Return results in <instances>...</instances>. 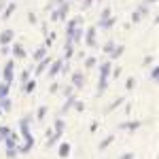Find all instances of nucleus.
Returning <instances> with one entry per match:
<instances>
[{
    "label": "nucleus",
    "mask_w": 159,
    "mask_h": 159,
    "mask_svg": "<svg viewBox=\"0 0 159 159\" xmlns=\"http://www.w3.org/2000/svg\"><path fill=\"white\" fill-rule=\"evenodd\" d=\"M93 4V0H83V4H81V9H89Z\"/></svg>",
    "instance_id": "nucleus-42"
},
{
    "label": "nucleus",
    "mask_w": 159,
    "mask_h": 159,
    "mask_svg": "<svg viewBox=\"0 0 159 159\" xmlns=\"http://www.w3.org/2000/svg\"><path fill=\"white\" fill-rule=\"evenodd\" d=\"M36 64H38V66H36V72H34V74H45V70L49 68V64H51V57L47 55V57H43V60L36 61Z\"/></svg>",
    "instance_id": "nucleus-11"
},
{
    "label": "nucleus",
    "mask_w": 159,
    "mask_h": 159,
    "mask_svg": "<svg viewBox=\"0 0 159 159\" xmlns=\"http://www.w3.org/2000/svg\"><path fill=\"white\" fill-rule=\"evenodd\" d=\"M74 91H76V89H74L72 85H66V87H64V96H66V98H68V96H72Z\"/></svg>",
    "instance_id": "nucleus-35"
},
{
    "label": "nucleus",
    "mask_w": 159,
    "mask_h": 159,
    "mask_svg": "<svg viewBox=\"0 0 159 159\" xmlns=\"http://www.w3.org/2000/svg\"><path fill=\"white\" fill-rule=\"evenodd\" d=\"M81 24H83V17H74V19H70L68 25H66V36H70V34H72V30L76 28V25H81Z\"/></svg>",
    "instance_id": "nucleus-12"
},
{
    "label": "nucleus",
    "mask_w": 159,
    "mask_h": 159,
    "mask_svg": "<svg viewBox=\"0 0 159 159\" xmlns=\"http://www.w3.org/2000/svg\"><path fill=\"white\" fill-rule=\"evenodd\" d=\"M132 21H134V24H138V21H140V13H138V11L132 13Z\"/></svg>",
    "instance_id": "nucleus-40"
},
{
    "label": "nucleus",
    "mask_w": 159,
    "mask_h": 159,
    "mask_svg": "<svg viewBox=\"0 0 159 159\" xmlns=\"http://www.w3.org/2000/svg\"><path fill=\"white\" fill-rule=\"evenodd\" d=\"M21 89H24V93H34V89H36V81H34V79H28L24 85H21Z\"/></svg>",
    "instance_id": "nucleus-16"
},
{
    "label": "nucleus",
    "mask_w": 159,
    "mask_h": 159,
    "mask_svg": "<svg viewBox=\"0 0 159 159\" xmlns=\"http://www.w3.org/2000/svg\"><path fill=\"white\" fill-rule=\"evenodd\" d=\"M96 66H98V60H96V57H87L85 60V68L87 70H91V68H96Z\"/></svg>",
    "instance_id": "nucleus-28"
},
{
    "label": "nucleus",
    "mask_w": 159,
    "mask_h": 159,
    "mask_svg": "<svg viewBox=\"0 0 159 159\" xmlns=\"http://www.w3.org/2000/svg\"><path fill=\"white\" fill-rule=\"evenodd\" d=\"M110 13H112V11H110V7H106L104 11L100 13V21H102V19H106V17H110Z\"/></svg>",
    "instance_id": "nucleus-36"
},
{
    "label": "nucleus",
    "mask_w": 159,
    "mask_h": 159,
    "mask_svg": "<svg viewBox=\"0 0 159 159\" xmlns=\"http://www.w3.org/2000/svg\"><path fill=\"white\" fill-rule=\"evenodd\" d=\"M123 53H125V47H123V45H115V49L110 51V60H117V57H121Z\"/></svg>",
    "instance_id": "nucleus-19"
},
{
    "label": "nucleus",
    "mask_w": 159,
    "mask_h": 159,
    "mask_svg": "<svg viewBox=\"0 0 159 159\" xmlns=\"http://www.w3.org/2000/svg\"><path fill=\"white\" fill-rule=\"evenodd\" d=\"M110 74H112L115 79H119V76H121V68H119V66H117V68H110Z\"/></svg>",
    "instance_id": "nucleus-38"
},
{
    "label": "nucleus",
    "mask_w": 159,
    "mask_h": 159,
    "mask_svg": "<svg viewBox=\"0 0 159 159\" xmlns=\"http://www.w3.org/2000/svg\"><path fill=\"white\" fill-rule=\"evenodd\" d=\"M115 24H117V19L110 15V17H106V19H102V21H100V30H110Z\"/></svg>",
    "instance_id": "nucleus-17"
},
{
    "label": "nucleus",
    "mask_w": 159,
    "mask_h": 159,
    "mask_svg": "<svg viewBox=\"0 0 159 159\" xmlns=\"http://www.w3.org/2000/svg\"><path fill=\"white\" fill-rule=\"evenodd\" d=\"M140 125H142L140 121H125V123H121V125H119V129H127V132H136V129H138Z\"/></svg>",
    "instance_id": "nucleus-13"
},
{
    "label": "nucleus",
    "mask_w": 159,
    "mask_h": 159,
    "mask_svg": "<svg viewBox=\"0 0 159 159\" xmlns=\"http://www.w3.org/2000/svg\"><path fill=\"white\" fill-rule=\"evenodd\" d=\"M121 104H123V98H117L112 104H110V106H106V110H104V112H112V110L117 108V106H121Z\"/></svg>",
    "instance_id": "nucleus-27"
},
{
    "label": "nucleus",
    "mask_w": 159,
    "mask_h": 159,
    "mask_svg": "<svg viewBox=\"0 0 159 159\" xmlns=\"http://www.w3.org/2000/svg\"><path fill=\"white\" fill-rule=\"evenodd\" d=\"M96 34H98V28H96V25L87 28V32H85V45H87V47H98Z\"/></svg>",
    "instance_id": "nucleus-4"
},
{
    "label": "nucleus",
    "mask_w": 159,
    "mask_h": 159,
    "mask_svg": "<svg viewBox=\"0 0 159 159\" xmlns=\"http://www.w3.org/2000/svg\"><path fill=\"white\" fill-rule=\"evenodd\" d=\"M70 151H72V148H70L68 142H61L60 148H57V155H60L61 159H66V157H70Z\"/></svg>",
    "instance_id": "nucleus-14"
},
{
    "label": "nucleus",
    "mask_w": 159,
    "mask_h": 159,
    "mask_svg": "<svg viewBox=\"0 0 159 159\" xmlns=\"http://www.w3.org/2000/svg\"><path fill=\"white\" fill-rule=\"evenodd\" d=\"M64 129H66V121H64V119H57V121L53 123V134H57V136H61L64 134Z\"/></svg>",
    "instance_id": "nucleus-15"
},
{
    "label": "nucleus",
    "mask_w": 159,
    "mask_h": 159,
    "mask_svg": "<svg viewBox=\"0 0 159 159\" xmlns=\"http://www.w3.org/2000/svg\"><path fill=\"white\" fill-rule=\"evenodd\" d=\"M138 13H140V17H144V15H148V4L144 2V4H140V9H138Z\"/></svg>",
    "instance_id": "nucleus-33"
},
{
    "label": "nucleus",
    "mask_w": 159,
    "mask_h": 159,
    "mask_svg": "<svg viewBox=\"0 0 159 159\" xmlns=\"http://www.w3.org/2000/svg\"><path fill=\"white\" fill-rule=\"evenodd\" d=\"M43 57H47V47L43 45V47H38L36 51H34V55H32V60L34 61H40Z\"/></svg>",
    "instance_id": "nucleus-20"
},
{
    "label": "nucleus",
    "mask_w": 159,
    "mask_h": 159,
    "mask_svg": "<svg viewBox=\"0 0 159 159\" xmlns=\"http://www.w3.org/2000/svg\"><path fill=\"white\" fill-rule=\"evenodd\" d=\"M15 9H17V4H15V2H13V4H7V7L2 9V13H0V15H2L4 19H9V17L13 15V11H15Z\"/></svg>",
    "instance_id": "nucleus-22"
},
{
    "label": "nucleus",
    "mask_w": 159,
    "mask_h": 159,
    "mask_svg": "<svg viewBox=\"0 0 159 159\" xmlns=\"http://www.w3.org/2000/svg\"><path fill=\"white\" fill-rule=\"evenodd\" d=\"M134 85H136L134 76H129V79H127V81H125V89H127V91H132V89H134Z\"/></svg>",
    "instance_id": "nucleus-32"
},
{
    "label": "nucleus",
    "mask_w": 159,
    "mask_h": 159,
    "mask_svg": "<svg viewBox=\"0 0 159 159\" xmlns=\"http://www.w3.org/2000/svg\"><path fill=\"white\" fill-rule=\"evenodd\" d=\"M11 53L15 55V57H17V60H24V57H28V55H25V49H24V45H21V43H15V45L11 47Z\"/></svg>",
    "instance_id": "nucleus-8"
},
{
    "label": "nucleus",
    "mask_w": 159,
    "mask_h": 159,
    "mask_svg": "<svg viewBox=\"0 0 159 159\" xmlns=\"http://www.w3.org/2000/svg\"><path fill=\"white\" fill-rule=\"evenodd\" d=\"M13 38H15V30H11V28L2 30L0 32V45H11Z\"/></svg>",
    "instance_id": "nucleus-5"
},
{
    "label": "nucleus",
    "mask_w": 159,
    "mask_h": 159,
    "mask_svg": "<svg viewBox=\"0 0 159 159\" xmlns=\"http://www.w3.org/2000/svg\"><path fill=\"white\" fill-rule=\"evenodd\" d=\"M2 9H4V0H0V13H2Z\"/></svg>",
    "instance_id": "nucleus-45"
},
{
    "label": "nucleus",
    "mask_w": 159,
    "mask_h": 159,
    "mask_svg": "<svg viewBox=\"0 0 159 159\" xmlns=\"http://www.w3.org/2000/svg\"><path fill=\"white\" fill-rule=\"evenodd\" d=\"M28 79H30V70H21V74H19V81H21V85H24Z\"/></svg>",
    "instance_id": "nucleus-34"
},
{
    "label": "nucleus",
    "mask_w": 159,
    "mask_h": 159,
    "mask_svg": "<svg viewBox=\"0 0 159 159\" xmlns=\"http://www.w3.org/2000/svg\"><path fill=\"white\" fill-rule=\"evenodd\" d=\"M74 100H76V96H68V98H66V104H64V106H61V110H60V115H66V112H68V110L72 108V104H74Z\"/></svg>",
    "instance_id": "nucleus-18"
},
{
    "label": "nucleus",
    "mask_w": 159,
    "mask_h": 159,
    "mask_svg": "<svg viewBox=\"0 0 159 159\" xmlns=\"http://www.w3.org/2000/svg\"><path fill=\"white\" fill-rule=\"evenodd\" d=\"M119 159H134V155H132V153H125V155H121Z\"/></svg>",
    "instance_id": "nucleus-44"
},
{
    "label": "nucleus",
    "mask_w": 159,
    "mask_h": 159,
    "mask_svg": "<svg viewBox=\"0 0 159 159\" xmlns=\"http://www.w3.org/2000/svg\"><path fill=\"white\" fill-rule=\"evenodd\" d=\"M45 115H47V106H40L38 112H36V119H38V121H43V119H45Z\"/></svg>",
    "instance_id": "nucleus-31"
},
{
    "label": "nucleus",
    "mask_w": 159,
    "mask_h": 159,
    "mask_svg": "<svg viewBox=\"0 0 159 159\" xmlns=\"http://www.w3.org/2000/svg\"><path fill=\"white\" fill-rule=\"evenodd\" d=\"M7 134H11V127H7V125H2V127H0V138L4 140V136H7Z\"/></svg>",
    "instance_id": "nucleus-37"
},
{
    "label": "nucleus",
    "mask_w": 159,
    "mask_h": 159,
    "mask_svg": "<svg viewBox=\"0 0 159 159\" xmlns=\"http://www.w3.org/2000/svg\"><path fill=\"white\" fill-rule=\"evenodd\" d=\"M2 81L7 83V85H11L13 81H15V61L9 60L4 64V72H2Z\"/></svg>",
    "instance_id": "nucleus-3"
},
{
    "label": "nucleus",
    "mask_w": 159,
    "mask_h": 159,
    "mask_svg": "<svg viewBox=\"0 0 159 159\" xmlns=\"http://www.w3.org/2000/svg\"><path fill=\"white\" fill-rule=\"evenodd\" d=\"M112 140H115V136H112V134H110V136H106V138H104V140L100 142V151H104V148H108L110 144H112Z\"/></svg>",
    "instance_id": "nucleus-24"
},
{
    "label": "nucleus",
    "mask_w": 159,
    "mask_h": 159,
    "mask_svg": "<svg viewBox=\"0 0 159 159\" xmlns=\"http://www.w3.org/2000/svg\"><path fill=\"white\" fill-rule=\"evenodd\" d=\"M74 108L79 110V112H83V110H85V106H83V102H79V100H74V104H72Z\"/></svg>",
    "instance_id": "nucleus-39"
},
{
    "label": "nucleus",
    "mask_w": 159,
    "mask_h": 159,
    "mask_svg": "<svg viewBox=\"0 0 159 159\" xmlns=\"http://www.w3.org/2000/svg\"><path fill=\"white\" fill-rule=\"evenodd\" d=\"M0 117H2V108H0Z\"/></svg>",
    "instance_id": "nucleus-47"
},
{
    "label": "nucleus",
    "mask_w": 159,
    "mask_h": 159,
    "mask_svg": "<svg viewBox=\"0 0 159 159\" xmlns=\"http://www.w3.org/2000/svg\"><path fill=\"white\" fill-rule=\"evenodd\" d=\"M147 4H157V0H147Z\"/></svg>",
    "instance_id": "nucleus-46"
},
{
    "label": "nucleus",
    "mask_w": 159,
    "mask_h": 159,
    "mask_svg": "<svg viewBox=\"0 0 159 159\" xmlns=\"http://www.w3.org/2000/svg\"><path fill=\"white\" fill-rule=\"evenodd\" d=\"M9 89H11V85H7L4 81L0 83V100H2V98H7V96H9Z\"/></svg>",
    "instance_id": "nucleus-25"
},
{
    "label": "nucleus",
    "mask_w": 159,
    "mask_h": 159,
    "mask_svg": "<svg viewBox=\"0 0 159 159\" xmlns=\"http://www.w3.org/2000/svg\"><path fill=\"white\" fill-rule=\"evenodd\" d=\"M28 21H30V24H36V15H34L32 11L28 13Z\"/></svg>",
    "instance_id": "nucleus-41"
},
{
    "label": "nucleus",
    "mask_w": 159,
    "mask_h": 159,
    "mask_svg": "<svg viewBox=\"0 0 159 159\" xmlns=\"http://www.w3.org/2000/svg\"><path fill=\"white\" fill-rule=\"evenodd\" d=\"M68 11H70V4H68V0H64V2H57V9H53V11H51V21H61V19H66Z\"/></svg>",
    "instance_id": "nucleus-2"
},
{
    "label": "nucleus",
    "mask_w": 159,
    "mask_h": 159,
    "mask_svg": "<svg viewBox=\"0 0 159 159\" xmlns=\"http://www.w3.org/2000/svg\"><path fill=\"white\" fill-rule=\"evenodd\" d=\"M60 138H61V136L53 134V129H47V142H45V147H47V148L55 147V144H57V140H60Z\"/></svg>",
    "instance_id": "nucleus-10"
},
{
    "label": "nucleus",
    "mask_w": 159,
    "mask_h": 159,
    "mask_svg": "<svg viewBox=\"0 0 159 159\" xmlns=\"http://www.w3.org/2000/svg\"><path fill=\"white\" fill-rule=\"evenodd\" d=\"M102 49H104V53H106V55H110V51L115 49V40H112V38H110V40H106Z\"/></svg>",
    "instance_id": "nucleus-26"
},
{
    "label": "nucleus",
    "mask_w": 159,
    "mask_h": 159,
    "mask_svg": "<svg viewBox=\"0 0 159 159\" xmlns=\"http://www.w3.org/2000/svg\"><path fill=\"white\" fill-rule=\"evenodd\" d=\"M72 55H74V45L70 43V40H68V38H66V47H64V57H66V60H70Z\"/></svg>",
    "instance_id": "nucleus-21"
},
{
    "label": "nucleus",
    "mask_w": 159,
    "mask_h": 159,
    "mask_svg": "<svg viewBox=\"0 0 159 159\" xmlns=\"http://www.w3.org/2000/svg\"><path fill=\"white\" fill-rule=\"evenodd\" d=\"M148 79H151V81H157V79H159V68H157V66H153V68H151Z\"/></svg>",
    "instance_id": "nucleus-30"
},
{
    "label": "nucleus",
    "mask_w": 159,
    "mask_h": 159,
    "mask_svg": "<svg viewBox=\"0 0 159 159\" xmlns=\"http://www.w3.org/2000/svg\"><path fill=\"white\" fill-rule=\"evenodd\" d=\"M2 142L7 144V148H9V147H17V144H19V136H17V134L11 129V134L4 136V140H2Z\"/></svg>",
    "instance_id": "nucleus-9"
},
{
    "label": "nucleus",
    "mask_w": 159,
    "mask_h": 159,
    "mask_svg": "<svg viewBox=\"0 0 159 159\" xmlns=\"http://www.w3.org/2000/svg\"><path fill=\"white\" fill-rule=\"evenodd\" d=\"M61 64H64V60H55V61L51 60L49 68H47V70H49V72H47V74H49L51 79H53V76H57V74L61 72Z\"/></svg>",
    "instance_id": "nucleus-6"
},
{
    "label": "nucleus",
    "mask_w": 159,
    "mask_h": 159,
    "mask_svg": "<svg viewBox=\"0 0 159 159\" xmlns=\"http://www.w3.org/2000/svg\"><path fill=\"white\" fill-rule=\"evenodd\" d=\"M57 89H60V85H57V83H53V85L49 87V91H51V93H55V91H57Z\"/></svg>",
    "instance_id": "nucleus-43"
},
{
    "label": "nucleus",
    "mask_w": 159,
    "mask_h": 159,
    "mask_svg": "<svg viewBox=\"0 0 159 159\" xmlns=\"http://www.w3.org/2000/svg\"><path fill=\"white\" fill-rule=\"evenodd\" d=\"M0 108H2V112H9V110L13 108V102L9 100V96H7V98H2V100H0Z\"/></svg>",
    "instance_id": "nucleus-23"
},
{
    "label": "nucleus",
    "mask_w": 159,
    "mask_h": 159,
    "mask_svg": "<svg viewBox=\"0 0 159 159\" xmlns=\"http://www.w3.org/2000/svg\"><path fill=\"white\" fill-rule=\"evenodd\" d=\"M110 68H112V61L106 60L100 64V81H98V96H102L106 89H108V81H110Z\"/></svg>",
    "instance_id": "nucleus-1"
},
{
    "label": "nucleus",
    "mask_w": 159,
    "mask_h": 159,
    "mask_svg": "<svg viewBox=\"0 0 159 159\" xmlns=\"http://www.w3.org/2000/svg\"><path fill=\"white\" fill-rule=\"evenodd\" d=\"M72 87L74 89H83L85 87V74L83 72H72Z\"/></svg>",
    "instance_id": "nucleus-7"
},
{
    "label": "nucleus",
    "mask_w": 159,
    "mask_h": 159,
    "mask_svg": "<svg viewBox=\"0 0 159 159\" xmlns=\"http://www.w3.org/2000/svg\"><path fill=\"white\" fill-rule=\"evenodd\" d=\"M17 153H19L17 147H9V148H7V159H15V157H17Z\"/></svg>",
    "instance_id": "nucleus-29"
}]
</instances>
